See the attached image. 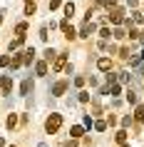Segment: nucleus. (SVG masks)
<instances>
[{"mask_svg": "<svg viewBox=\"0 0 144 147\" xmlns=\"http://www.w3.org/2000/svg\"><path fill=\"white\" fill-rule=\"evenodd\" d=\"M60 125H62V115H57V112H52V115L47 117V122H45V132H50V135H55V132L60 130Z\"/></svg>", "mask_w": 144, "mask_h": 147, "instance_id": "nucleus-1", "label": "nucleus"}, {"mask_svg": "<svg viewBox=\"0 0 144 147\" xmlns=\"http://www.w3.org/2000/svg\"><path fill=\"white\" fill-rule=\"evenodd\" d=\"M122 20H124V10H122V8H112V10H109V23H112V25H119Z\"/></svg>", "mask_w": 144, "mask_h": 147, "instance_id": "nucleus-2", "label": "nucleus"}, {"mask_svg": "<svg viewBox=\"0 0 144 147\" xmlns=\"http://www.w3.org/2000/svg\"><path fill=\"white\" fill-rule=\"evenodd\" d=\"M62 67H67V55H57V57L52 60V70L55 72H60Z\"/></svg>", "mask_w": 144, "mask_h": 147, "instance_id": "nucleus-3", "label": "nucleus"}, {"mask_svg": "<svg viewBox=\"0 0 144 147\" xmlns=\"http://www.w3.org/2000/svg\"><path fill=\"white\" fill-rule=\"evenodd\" d=\"M62 32H65V38H67V40L75 38V28H72V23H70V18L62 20Z\"/></svg>", "mask_w": 144, "mask_h": 147, "instance_id": "nucleus-4", "label": "nucleus"}, {"mask_svg": "<svg viewBox=\"0 0 144 147\" xmlns=\"http://www.w3.org/2000/svg\"><path fill=\"white\" fill-rule=\"evenodd\" d=\"M0 90H3L5 95L13 90V80H10V75H3V78H0Z\"/></svg>", "mask_w": 144, "mask_h": 147, "instance_id": "nucleus-5", "label": "nucleus"}, {"mask_svg": "<svg viewBox=\"0 0 144 147\" xmlns=\"http://www.w3.org/2000/svg\"><path fill=\"white\" fill-rule=\"evenodd\" d=\"M97 67L102 70V72H109V70H112V60H109V57H99V60H97Z\"/></svg>", "mask_w": 144, "mask_h": 147, "instance_id": "nucleus-6", "label": "nucleus"}, {"mask_svg": "<svg viewBox=\"0 0 144 147\" xmlns=\"http://www.w3.org/2000/svg\"><path fill=\"white\" fill-rule=\"evenodd\" d=\"M92 32H94V23L90 20V23H84V28L80 30V38H90Z\"/></svg>", "mask_w": 144, "mask_h": 147, "instance_id": "nucleus-7", "label": "nucleus"}, {"mask_svg": "<svg viewBox=\"0 0 144 147\" xmlns=\"http://www.w3.org/2000/svg\"><path fill=\"white\" fill-rule=\"evenodd\" d=\"M65 90H67V82H65V80H62V82H57V85L52 87V95H55V97H60V95L65 92Z\"/></svg>", "mask_w": 144, "mask_h": 147, "instance_id": "nucleus-8", "label": "nucleus"}, {"mask_svg": "<svg viewBox=\"0 0 144 147\" xmlns=\"http://www.w3.org/2000/svg\"><path fill=\"white\" fill-rule=\"evenodd\" d=\"M32 57H35V50H32V47H27V50L23 53V65H30Z\"/></svg>", "mask_w": 144, "mask_h": 147, "instance_id": "nucleus-9", "label": "nucleus"}, {"mask_svg": "<svg viewBox=\"0 0 144 147\" xmlns=\"http://www.w3.org/2000/svg\"><path fill=\"white\" fill-rule=\"evenodd\" d=\"M35 72H38V75H47V62L45 60L35 62Z\"/></svg>", "mask_w": 144, "mask_h": 147, "instance_id": "nucleus-10", "label": "nucleus"}, {"mask_svg": "<svg viewBox=\"0 0 144 147\" xmlns=\"http://www.w3.org/2000/svg\"><path fill=\"white\" fill-rule=\"evenodd\" d=\"M30 87H32V80L27 78V80L23 82V85H20V95H30Z\"/></svg>", "mask_w": 144, "mask_h": 147, "instance_id": "nucleus-11", "label": "nucleus"}, {"mask_svg": "<svg viewBox=\"0 0 144 147\" xmlns=\"http://www.w3.org/2000/svg\"><path fill=\"white\" fill-rule=\"evenodd\" d=\"M82 132H84V127H82V125H75V127L70 130V135H72V140H77L80 135H82Z\"/></svg>", "mask_w": 144, "mask_h": 147, "instance_id": "nucleus-12", "label": "nucleus"}, {"mask_svg": "<svg viewBox=\"0 0 144 147\" xmlns=\"http://www.w3.org/2000/svg\"><path fill=\"white\" fill-rule=\"evenodd\" d=\"M35 10H38V5H35L32 0H27V5H25V15H35Z\"/></svg>", "mask_w": 144, "mask_h": 147, "instance_id": "nucleus-13", "label": "nucleus"}, {"mask_svg": "<svg viewBox=\"0 0 144 147\" xmlns=\"http://www.w3.org/2000/svg\"><path fill=\"white\" fill-rule=\"evenodd\" d=\"M25 30H27V25H25V23H17V28H15L17 38H23V40H25Z\"/></svg>", "mask_w": 144, "mask_h": 147, "instance_id": "nucleus-14", "label": "nucleus"}, {"mask_svg": "<svg viewBox=\"0 0 144 147\" xmlns=\"http://www.w3.org/2000/svg\"><path fill=\"white\" fill-rule=\"evenodd\" d=\"M65 15H67V18L75 15V3H65Z\"/></svg>", "mask_w": 144, "mask_h": 147, "instance_id": "nucleus-15", "label": "nucleus"}, {"mask_svg": "<svg viewBox=\"0 0 144 147\" xmlns=\"http://www.w3.org/2000/svg\"><path fill=\"white\" fill-rule=\"evenodd\" d=\"M114 140H117L119 145H124V142H127V132H124V130H119L117 135H114Z\"/></svg>", "mask_w": 144, "mask_h": 147, "instance_id": "nucleus-16", "label": "nucleus"}, {"mask_svg": "<svg viewBox=\"0 0 144 147\" xmlns=\"http://www.w3.org/2000/svg\"><path fill=\"white\" fill-rule=\"evenodd\" d=\"M134 117L139 120V122H144V105H137V112H134Z\"/></svg>", "mask_w": 144, "mask_h": 147, "instance_id": "nucleus-17", "label": "nucleus"}, {"mask_svg": "<svg viewBox=\"0 0 144 147\" xmlns=\"http://www.w3.org/2000/svg\"><path fill=\"white\" fill-rule=\"evenodd\" d=\"M127 102H129V105H137V92H134V90H129V92H127Z\"/></svg>", "mask_w": 144, "mask_h": 147, "instance_id": "nucleus-18", "label": "nucleus"}, {"mask_svg": "<svg viewBox=\"0 0 144 147\" xmlns=\"http://www.w3.org/2000/svg\"><path fill=\"white\" fill-rule=\"evenodd\" d=\"M23 45V38H17V40H13V42H10V53H15L17 47Z\"/></svg>", "mask_w": 144, "mask_h": 147, "instance_id": "nucleus-19", "label": "nucleus"}, {"mask_svg": "<svg viewBox=\"0 0 144 147\" xmlns=\"http://www.w3.org/2000/svg\"><path fill=\"white\" fill-rule=\"evenodd\" d=\"M10 65H13V67H20V65H23V55H15V57L10 60Z\"/></svg>", "mask_w": 144, "mask_h": 147, "instance_id": "nucleus-20", "label": "nucleus"}, {"mask_svg": "<svg viewBox=\"0 0 144 147\" xmlns=\"http://www.w3.org/2000/svg\"><path fill=\"white\" fill-rule=\"evenodd\" d=\"M45 57H47V60H50V62H52L55 57H57V53H55L52 47H47V50H45Z\"/></svg>", "mask_w": 144, "mask_h": 147, "instance_id": "nucleus-21", "label": "nucleus"}, {"mask_svg": "<svg viewBox=\"0 0 144 147\" xmlns=\"http://www.w3.org/2000/svg\"><path fill=\"white\" fill-rule=\"evenodd\" d=\"M132 20H134V23H142L144 18H142V13H139V10H132Z\"/></svg>", "mask_w": 144, "mask_h": 147, "instance_id": "nucleus-22", "label": "nucleus"}, {"mask_svg": "<svg viewBox=\"0 0 144 147\" xmlns=\"http://www.w3.org/2000/svg\"><path fill=\"white\" fill-rule=\"evenodd\" d=\"M99 35H102L104 40H109V38H112V32H109V28H102V30H99Z\"/></svg>", "mask_w": 144, "mask_h": 147, "instance_id": "nucleus-23", "label": "nucleus"}, {"mask_svg": "<svg viewBox=\"0 0 144 147\" xmlns=\"http://www.w3.org/2000/svg\"><path fill=\"white\" fill-rule=\"evenodd\" d=\"M142 60H144V55H134V57H129V62H132V65H139Z\"/></svg>", "mask_w": 144, "mask_h": 147, "instance_id": "nucleus-24", "label": "nucleus"}, {"mask_svg": "<svg viewBox=\"0 0 144 147\" xmlns=\"http://www.w3.org/2000/svg\"><path fill=\"white\" fill-rule=\"evenodd\" d=\"M94 130H99V132H102V130H107V122H102V120H97V122H94Z\"/></svg>", "mask_w": 144, "mask_h": 147, "instance_id": "nucleus-25", "label": "nucleus"}, {"mask_svg": "<svg viewBox=\"0 0 144 147\" xmlns=\"http://www.w3.org/2000/svg\"><path fill=\"white\" fill-rule=\"evenodd\" d=\"M8 65H10V57H8V55H3V57H0V67H8Z\"/></svg>", "mask_w": 144, "mask_h": 147, "instance_id": "nucleus-26", "label": "nucleus"}, {"mask_svg": "<svg viewBox=\"0 0 144 147\" xmlns=\"http://www.w3.org/2000/svg\"><path fill=\"white\" fill-rule=\"evenodd\" d=\"M62 5V0H50V10H57Z\"/></svg>", "mask_w": 144, "mask_h": 147, "instance_id": "nucleus-27", "label": "nucleus"}, {"mask_svg": "<svg viewBox=\"0 0 144 147\" xmlns=\"http://www.w3.org/2000/svg\"><path fill=\"white\" fill-rule=\"evenodd\" d=\"M15 125H17V117L10 115V117H8V127H15Z\"/></svg>", "mask_w": 144, "mask_h": 147, "instance_id": "nucleus-28", "label": "nucleus"}, {"mask_svg": "<svg viewBox=\"0 0 144 147\" xmlns=\"http://www.w3.org/2000/svg\"><path fill=\"white\" fill-rule=\"evenodd\" d=\"M114 38L122 40V38H127V35H124V30H114Z\"/></svg>", "mask_w": 144, "mask_h": 147, "instance_id": "nucleus-29", "label": "nucleus"}, {"mask_svg": "<svg viewBox=\"0 0 144 147\" xmlns=\"http://www.w3.org/2000/svg\"><path fill=\"white\" fill-rule=\"evenodd\" d=\"M80 102H90V95H87V92H80Z\"/></svg>", "mask_w": 144, "mask_h": 147, "instance_id": "nucleus-30", "label": "nucleus"}, {"mask_svg": "<svg viewBox=\"0 0 144 147\" xmlns=\"http://www.w3.org/2000/svg\"><path fill=\"white\" fill-rule=\"evenodd\" d=\"M129 3V8H137V5H139V0H127Z\"/></svg>", "mask_w": 144, "mask_h": 147, "instance_id": "nucleus-31", "label": "nucleus"}, {"mask_svg": "<svg viewBox=\"0 0 144 147\" xmlns=\"http://www.w3.org/2000/svg\"><path fill=\"white\" fill-rule=\"evenodd\" d=\"M65 147H77V142H75V140H70V142H67Z\"/></svg>", "mask_w": 144, "mask_h": 147, "instance_id": "nucleus-32", "label": "nucleus"}, {"mask_svg": "<svg viewBox=\"0 0 144 147\" xmlns=\"http://www.w3.org/2000/svg\"><path fill=\"white\" fill-rule=\"evenodd\" d=\"M38 147H47V145H45V142H40V145H38Z\"/></svg>", "mask_w": 144, "mask_h": 147, "instance_id": "nucleus-33", "label": "nucleus"}, {"mask_svg": "<svg viewBox=\"0 0 144 147\" xmlns=\"http://www.w3.org/2000/svg\"><path fill=\"white\" fill-rule=\"evenodd\" d=\"M0 25H3V15H0Z\"/></svg>", "mask_w": 144, "mask_h": 147, "instance_id": "nucleus-34", "label": "nucleus"}, {"mask_svg": "<svg viewBox=\"0 0 144 147\" xmlns=\"http://www.w3.org/2000/svg\"><path fill=\"white\" fill-rule=\"evenodd\" d=\"M142 55H144V53H142Z\"/></svg>", "mask_w": 144, "mask_h": 147, "instance_id": "nucleus-35", "label": "nucleus"}]
</instances>
